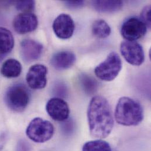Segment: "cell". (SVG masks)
I'll return each mask as SVG.
<instances>
[{
  "label": "cell",
  "mask_w": 151,
  "mask_h": 151,
  "mask_svg": "<svg viewBox=\"0 0 151 151\" xmlns=\"http://www.w3.org/2000/svg\"><path fill=\"white\" fill-rule=\"evenodd\" d=\"M82 151H112L110 145L102 139L91 141L86 142Z\"/></svg>",
  "instance_id": "19"
},
{
  "label": "cell",
  "mask_w": 151,
  "mask_h": 151,
  "mask_svg": "<svg viewBox=\"0 0 151 151\" xmlns=\"http://www.w3.org/2000/svg\"><path fill=\"white\" fill-rule=\"evenodd\" d=\"M141 20L146 24L148 28H150L151 25V8L150 5L145 6L141 13Z\"/></svg>",
  "instance_id": "21"
},
{
  "label": "cell",
  "mask_w": 151,
  "mask_h": 151,
  "mask_svg": "<svg viewBox=\"0 0 151 151\" xmlns=\"http://www.w3.org/2000/svg\"><path fill=\"white\" fill-rule=\"evenodd\" d=\"M65 122L62 125V129L63 132L65 135H70L73 132L74 129V124L72 120L67 119L64 121Z\"/></svg>",
  "instance_id": "22"
},
{
  "label": "cell",
  "mask_w": 151,
  "mask_h": 151,
  "mask_svg": "<svg viewBox=\"0 0 151 151\" xmlns=\"http://www.w3.org/2000/svg\"><path fill=\"white\" fill-rule=\"evenodd\" d=\"M122 69V62L119 55L111 52L106 60L99 64L95 69L96 76L104 81H112L116 78Z\"/></svg>",
  "instance_id": "5"
},
{
  "label": "cell",
  "mask_w": 151,
  "mask_h": 151,
  "mask_svg": "<svg viewBox=\"0 0 151 151\" xmlns=\"http://www.w3.org/2000/svg\"><path fill=\"white\" fill-rule=\"evenodd\" d=\"M30 99V92L22 83H17L6 91L5 101L6 105L13 111L21 112L27 107Z\"/></svg>",
  "instance_id": "3"
},
{
  "label": "cell",
  "mask_w": 151,
  "mask_h": 151,
  "mask_svg": "<svg viewBox=\"0 0 151 151\" xmlns=\"http://www.w3.org/2000/svg\"><path fill=\"white\" fill-rule=\"evenodd\" d=\"M147 28L141 19L131 17L124 22L121 26V33L127 41H135L145 35Z\"/></svg>",
  "instance_id": "6"
},
{
  "label": "cell",
  "mask_w": 151,
  "mask_h": 151,
  "mask_svg": "<svg viewBox=\"0 0 151 151\" xmlns=\"http://www.w3.org/2000/svg\"><path fill=\"white\" fill-rule=\"evenodd\" d=\"M65 5L71 9H76L82 7L84 5L83 1H67L64 2Z\"/></svg>",
  "instance_id": "23"
},
{
  "label": "cell",
  "mask_w": 151,
  "mask_h": 151,
  "mask_svg": "<svg viewBox=\"0 0 151 151\" xmlns=\"http://www.w3.org/2000/svg\"><path fill=\"white\" fill-rule=\"evenodd\" d=\"M14 46V38L8 29L0 27V58L11 52Z\"/></svg>",
  "instance_id": "14"
},
{
  "label": "cell",
  "mask_w": 151,
  "mask_h": 151,
  "mask_svg": "<svg viewBox=\"0 0 151 151\" xmlns=\"http://www.w3.org/2000/svg\"><path fill=\"white\" fill-rule=\"evenodd\" d=\"M46 110L50 117L56 121L63 122L68 119L70 108L64 99L60 98H53L47 103Z\"/></svg>",
  "instance_id": "8"
},
{
  "label": "cell",
  "mask_w": 151,
  "mask_h": 151,
  "mask_svg": "<svg viewBox=\"0 0 151 151\" xmlns=\"http://www.w3.org/2000/svg\"><path fill=\"white\" fill-rule=\"evenodd\" d=\"M115 118L120 125L130 127L139 125L144 119V110L137 101L129 97L121 98L116 106Z\"/></svg>",
  "instance_id": "2"
},
{
  "label": "cell",
  "mask_w": 151,
  "mask_h": 151,
  "mask_svg": "<svg viewBox=\"0 0 151 151\" xmlns=\"http://www.w3.org/2000/svg\"><path fill=\"white\" fill-rule=\"evenodd\" d=\"M37 17L31 12L21 13L17 15L13 21L15 31L20 34H25L34 31L37 28Z\"/></svg>",
  "instance_id": "11"
},
{
  "label": "cell",
  "mask_w": 151,
  "mask_h": 151,
  "mask_svg": "<svg viewBox=\"0 0 151 151\" xmlns=\"http://www.w3.org/2000/svg\"><path fill=\"white\" fill-rule=\"evenodd\" d=\"M76 55L70 51H61L55 54L51 60V64L59 71L71 68L76 63Z\"/></svg>",
  "instance_id": "13"
},
{
  "label": "cell",
  "mask_w": 151,
  "mask_h": 151,
  "mask_svg": "<svg viewBox=\"0 0 151 151\" xmlns=\"http://www.w3.org/2000/svg\"><path fill=\"white\" fill-rule=\"evenodd\" d=\"M92 32L95 37L104 39L109 36L111 33V28L105 21L98 19L92 24Z\"/></svg>",
  "instance_id": "18"
},
{
  "label": "cell",
  "mask_w": 151,
  "mask_h": 151,
  "mask_svg": "<svg viewBox=\"0 0 151 151\" xmlns=\"http://www.w3.org/2000/svg\"><path fill=\"white\" fill-rule=\"evenodd\" d=\"M0 71L1 74L6 78H17L22 72V65L17 60L8 59L3 63Z\"/></svg>",
  "instance_id": "16"
},
{
  "label": "cell",
  "mask_w": 151,
  "mask_h": 151,
  "mask_svg": "<svg viewBox=\"0 0 151 151\" xmlns=\"http://www.w3.org/2000/svg\"><path fill=\"white\" fill-rule=\"evenodd\" d=\"M47 68L42 64H35L30 67L26 76L28 86L34 89H41L46 86Z\"/></svg>",
  "instance_id": "10"
},
{
  "label": "cell",
  "mask_w": 151,
  "mask_h": 151,
  "mask_svg": "<svg viewBox=\"0 0 151 151\" xmlns=\"http://www.w3.org/2000/svg\"><path fill=\"white\" fill-rule=\"evenodd\" d=\"M17 151H30L29 145L24 141H19L17 147Z\"/></svg>",
  "instance_id": "24"
},
{
  "label": "cell",
  "mask_w": 151,
  "mask_h": 151,
  "mask_svg": "<svg viewBox=\"0 0 151 151\" xmlns=\"http://www.w3.org/2000/svg\"><path fill=\"white\" fill-rule=\"evenodd\" d=\"M16 8L22 11V13L30 12L35 8V1H18L15 4Z\"/></svg>",
  "instance_id": "20"
},
{
  "label": "cell",
  "mask_w": 151,
  "mask_h": 151,
  "mask_svg": "<svg viewBox=\"0 0 151 151\" xmlns=\"http://www.w3.org/2000/svg\"><path fill=\"white\" fill-rule=\"evenodd\" d=\"M87 118L92 137L102 139L111 134L114 121L111 106L106 98L100 95L92 98L88 108Z\"/></svg>",
  "instance_id": "1"
},
{
  "label": "cell",
  "mask_w": 151,
  "mask_h": 151,
  "mask_svg": "<svg viewBox=\"0 0 151 151\" xmlns=\"http://www.w3.org/2000/svg\"><path fill=\"white\" fill-rule=\"evenodd\" d=\"M52 28L57 37L60 39L67 40L73 36L75 30V24L69 15L61 14L54 20Z\"/></svg>",
  "instance_id": "9"
},
{
  "label": "cell",
  "mask_w": 151,
  "mask_h": 151,
  "mask_svg": "<svg viewBox=\"0 0 151 151\" xmlns=\"http://www.w3.org/2000/svg\"><path fill=\"white\" fill-rule=\"evenodd\" d=\"M42 51V45L35 40L25 39L21 43V55L22 60L27 63H31L38 60L41 56Z\"/></svg>",
  "instance_id": "12"
},
{
  "label": "cell",
  "mask_w": 151,
  "mask_h": 151,
  "mask_svg": "<svg viewBox=\"0 0 151 151\" xmlns=\"http://www.w3.org/2000/svg\"><path fill=\"white\" fill-rule=\"evenodd\" d=\"M91 4L96 11L103 13H114L123 6L122 1H93Z\"/></svg>",
  "instance_id": "15"
},
{
  "label": "cell",
  "mask_w": 151,
  "mask_h": 151,
  "mask_svg": "<svg viewBox=\"0 0 151 151\" xmlns=\"http://www.w3.org/2000/svg\"><path fill=\"white\" fill-rule=\"evenodd\" d=\"M78 84L81 90L86 95L95 93L98 88V83L95 79L86 74H81L78 76Z\"/></svg>",
  "instance_id": "17"
},
{
  "label": "cell",
  "mask_w": 151,
  "mask_h": 151,
  "mask_svg": "<svg viewBox=\"0 0 151 151\" xmlns=\"http://www.w3.org/2000/svg\"><path fill=\"white\" fill-rule=\"evenodd\" d=\"M120 51L124 59L132 65L139 66L144 62L145 54L143 48L136 41H122Z\"/></svg>",
  "instance_id": "7"
},
{
  "label": "cell",
  "mask_w": 151,
  "mask_h": 151,
  "mask_svg": "<svg viewBox=\"0 0 151 151\" xmlns=\"http://www.w3.org/2000/svg\"><path fill=\"white\" fill-rule=\"evenodd\" d=\"M54 133L53 125L41 118L33 119L26 129L27 137L36 143H44L51 139Z\"/></svg>",
  "instance_id": "4"
}]
</instances>
